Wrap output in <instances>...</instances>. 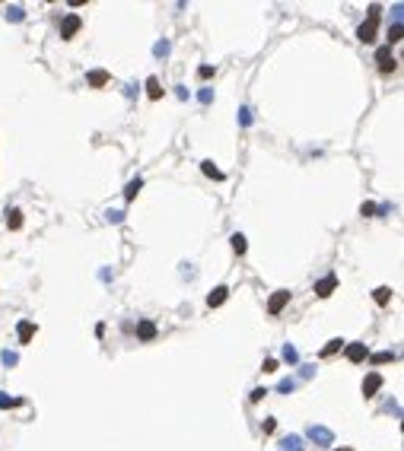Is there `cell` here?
Returning a JSON list of instances; mask_svg holds the SVG:
<instances>
[{
	"label": "cell",
	"mask_w": 404,
	"mask_h": 451,
	"mask_svg": "<svg viewBox=\"0 0 404 451\" xmlns=\"http://www.w3.org/2000/svg\"><path fill=\"white\" fill-rule=\"evenodd\" d=\"M376 22H379V6H369V19L360 25V32H357V38L363 41V45L376 41Z\"/></svg>",
	"instance_id": "cell-1"
},
{
	"label": "cell",
	"mask_w": 404,
	"mask_h": 451,
	"mask_svg": "<svg viewBox=\"0 0 404 451\" xmlns=\"http://www.w3.org/2000/svg\"><path fill=\"white\" fill-rule=\"evenodd\" d=\"M6 229H10V232H19L22 229V210H10V213H6Z\"/></svg>",
	"instance_id": "cell-10"
},
{
	"label": "cell",
	"mask_w": 404,
	"mask_h": 451,
	"mask_svg": "<svg viewBox=\"0 0 404 451\" xmlns=\"http://www.w3.org/2000/svg\"><path fill=\"white\" fill-rule=\"evenodd\" d=\"M22 401L19 397H6V394H0V407H3V410H10V407H19Z\"/></svg>",
	"instance_id": "cell-21"
},
{
	"label": "cell",
	"mask_w": 404,
	"mask_h": 451,
	"mask_svg": "<svg viewBox=\"0 0 404 451\" xmlns=\"http://www.w3.org/2000/svg\"><path fill=\"white\" fill-rule=\"evenodd\" d=\"M229 241H233V251H236V254H245V248H248V241H245V235H233V238H229Z\"/></svg>",
	"instance_id": "cell-16"
},
{
	"label": "cell",
	"mask_w": 404,
	"mask_h": 451,
	"mask_svg": "<svg viewBox=\"0 0 404 451\" xmlns=\"http://www.w3.org/2000/svg\"><path fill=\"white\" fill-rule=\"evenodd\" d=\"M382 362H395V353H389V350L376 353V356H373V366H382Z\"/></svg>",
	"instance_id": "cell-19"
},
{
	"label": "cell",
	"mask_w": 404,
	"mask_h": 451,
	"mask_svg": "<svg viewBox=\"0 0 404 451\" xmlns=\"http://www.w3.org/2000/svg\"><path fill=\"white\" fill-rule=\"evenodd\" d=\"M108 83V73L105 70H92L89 73V86H105Z\"/></svg>",
	"instance_id": "cell-15"
},
{
	"label": "cell",
	"mask_w": 404,
	"mask_h": 451,
	"mask_svg": "<svg viewBox=\"0 0 404 451\" xmlns=\"http://www.w3.org/2000/svg\"><path fill=\"white\" fill-rule=\"evenodd\" d=\"M373 299H376V305H389V299H392V289H389V286H379V289L373 292Z\"/></svg>",
	"instance_id": "cell-13"
},
{
	"label": "cell",
	"mask_w": 404,
	"mask_h": 451,
	"mask_svg": "<svg viewBox=\"0 0 404 451\" xmlns=\"http://www.w3.org/2000/svg\"><path fill=\"white\" fill-rule=\"evenodd\" d=\"M143 188V181L140 178H134L131 181V185H127V191H124V197H127V201H134V197H137V191H140Z\"/></svg>",
	"instance_id": "cell-17"
},
{
	"label": "cell",
	"mask_w": 404,
	"mask_h": 451,
	"mask_svg": "<svg viewBox=\"0 0 404 451\" xmlns=\"http://www.w3.org/2000/svg\"><path fill=\"white\" fill-rule=\"evenodd\" d=\"M341 346H344V340H328V346L322 350V356H325V359H328V356H334V353H338Z\"/></svg>",
	"instance_id": "cell-18"
},
{
	"label": "cell",
	"mask_w": 404,
	"mask_h": 451,
	"mask_svg": "<svg viewBox=\"0 0 404 451\" xmlns=\"http://www.w3.org/2000/svg\"><path fill=\"white\" fill-rule=\"evenodd\" d=\"M334 451H354V448H334Z\"/></svg>",
	"instance_id": "cell-24"
},
{
	"label": "cell",
	"mask_w": 404,
	"mask_h": 451,
	"mask_svg": "<svg viewBox=\"0 0 404 451\" xmlns=\"http://www.w3.org/2000/svg\"><path fill=\"white\" fill-rule=\"evenodd\" d=\"M287 302H290V292L287 289H277L271 296V302H268V315H280V311L287 308Z\"/></svg>",
	"instance_id": "cell-3"
},
{
	"label": "cell",
	"mask_w": 404,
	"mask_h": 451,
	"mask_svg": "<svg viewBox=\"0 0 404 451\" xmlns=\"http://www.w3.org/2000/svg\"><path fill=\"white\" fill-rule=\"evenodd\" d=\"M395 41H401V22H395L392 29H389V48L395 45Z\"/></svg>",
	"instance_id": "cell-20"
},
{
	"label": "cell",
	"mask_w": 404,
	"mask_h": 451,
	"mask_svg": "<svg viewBox=\"0 0 404 451\" xmlns=\"http://www.w3.org/2000/svg\"><path fill=\"white\" fill-rule=\"evenodd\" d=\"M379 388H382V375H379V372H369V375L363 378V394H366V397H373L376 391H379Z\"/></svg>",
	"instance_id": "cell-6"
},
{
	"label": "cell",
	"mask_w": 404,
	"mask_h": 451,
	"mask_svg": "<svg viewBox=\"0 0 404 451\" xmlns=\"http://www.w3.org/2000/svg\"><path fill=\"white\" fill-rule=\"evenodd\" d=\"M334 289H338V276H325V280L315 283V296H322V299H328Z\"/></svg>",
	"instance_id": "cell-5"
},
{
	"label": "cell",
	"mask_w": 404,
	"mask_h": 451,
	"mask_svg": "<svg viewBox=\"0 0 404 451\" xmlns=\"http://www.w3.org/2000/svg\"><path fill=\"white\" fill-rule=\"evenodd\" d=\"M201 169H204V175H207V178H213V181H223V172H220L217 166H213L210 159H207V162H201Z\"/></svg>",
	"instance_id": "cell-12"
},
{
	"label": "cell",
	"mask_w": 404,
	"mask_h": 451,
	"mask_svg": "<svg viewBox=\"0 0 404 451\" xmlns=\"http://www.w3.org/2000/svg\"><path fill=\"white\" fill-rule=\"evenodd\" d=\"M226 296H229L226 286H217V289H213L210 296H207V305H210V308H217V305H223V302H226Z\"/></svg>",
	"instance_id": "cell-8"
},
{
	"label": "cell",
	"mask_w": 404,
	"mask_h": 451,
	"mask_svg": "<svg viewBox=\"0 0 404 451\" xmlns=\"http://www.w3.org/2000/svg\"><path fill=\"white\" fill-rule=\"evenodd\" d=\"M137 337H140V340H153V337H156V324H153V321H140V324H137Z\"/></svg>",
	"instance_id": "cell-9"
},
{
	"label": "cell",
	"mask_w": 404,
	"mask_h": 451,
	"mask_svg": "<svg viewBox=\"0 0 404 451\" xmlns=\"http://www.w3.org/2000/svg\"><path fill=\"white\" fill-rule=\"evenodd\" d=\"M366 356H369L366 343H350V346H347V359H350V362H363Z\"/></svg>",
	"instance_id": "cell-7"
},
{
	"label": "cell",
	"mask_w": 404,
	"mask_h": 451,
	"mask_svg": "<svg viewBox=\"0 0 404 451\" xmlns=\"http://www.w3.org/2000/svg\"><path fill=\"white\" fill-rule=\"evenodd\" d=\"M197 73H201V80H207V76H213V67H201Z\"/></svg>",
	"instance_id": "cell-23"
},
{
	"label": "cell",
	"mask_w": 404,
	"mask_h": 451,
	"mask_svg": "<svg viewBox=\"0 0 404 451\" xmlns=\"http://www.w3.org/2000/svg\"><path fill=\"white\" fill-rule=\"evenodd\" d=\"M80 25H83V19H80L76 13H70V16L64 19V25H61V38H73L76 32H80Z\"/></svg>",
	"instance_id": "cell-4"
},
{
	"label": "cell",
	"mask_w": 404,
	"mask_h": 451,
	"mask_svg": "<svg viewBox=\"0 0 404 451\" xmlns=\"http://www.w3.org/2000/svg\"><path fill=\"white\" fill-rule=\"evenodd\" d=\"M360 213H363V216H373V213H376V204H363V207H360Z\"/></svg>",
	"instance_id": "cell-22"
},
{
	"label": "cell",
	"mask_w": 404,
	"mask_h": 451,
	"mask_svg": "<svg viewBox=\"0 0 404 451\" xmlns=\"http://www.w3.org/2000/svg\"><path fill=\"white\" fill-rule=\"evenodd\" d=\"M147 95H150V99H159V95H162V89H159V80H156V76H150V80H147Z\"/></svg>",
	"instance_id": "cell-14"
},
{
	"label": "cell",
	"mask_w": 404,
	"mask_h": 451,
	"mask_svg": "<svg viewBox=\"0 0 404 451\" xmlns=\"http://www.w3.org/2000/svg\"><path fill=\"white\" fill-rule=\"evenodd\" d=\"M376 64H379V70H382V73H395V67H398V64H395V57H392V48H389V45H382L379 51H376Z\"/></svg>",
	"instance_id": "cell-2"
},
{
	"label": "cell",
	"mask_w": 404,
	"mask_h": 451,
	"mask_svg": "<svg viewBox=\"0 0 404 451\" xmlns=\"http://www.w3.org/2000/svg\"><path fill=\"white\" fill-rule=\"evenodd\" d=\"M32 334H35V324H32V321H22L19 324V343H29Z\"/></svg>",
	"instance_id": "cell-11"
}]
</instances>
